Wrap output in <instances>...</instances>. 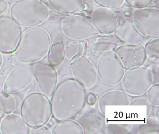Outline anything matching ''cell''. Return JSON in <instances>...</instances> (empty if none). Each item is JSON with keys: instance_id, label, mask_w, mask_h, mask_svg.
<instances>
[{"instance_id": "obj_1", "label": "cell", "mask_w": 159, "mask_h": 134, "mask_svg": "<svg viewBox=\"0 0 159 134\" xmlns=\"http://www.w3.org/2000/svg\"><path fill=\"white\" fill-rule=\"evenodd\" d=\"M86 101L85 89L75 79H69L57 86L52 96V112L58 121L71 119L83 109Z\"/></svg>"}, {"instance_id": "obj_2", "label": "cell", "mask_w": 159, "mask_h": 134, "mask_svg": "<svg viewBox=\"0 0 159 134\" xmlns=\"http://www.w3.org/2000/svg\"><path fill=\"white\" fill-rule=\"evenodd\" d=\"M52 44V37L47 30L39 26L30 28L23 33L14 56L20 63L34 64L48 55Z\"/></svg>"}, {"instance_id": "obj_3", "label": "cell", "mask_w": 159, "mask_h": 134, "mask_svg": "<svg viewBox=\"0 0 159 134\" xmlns=\"http://www.w3.org/2000/svg\"><path fill=\"white\" fill-rule=\"evenodd\" d=\"M51 12L49 7L40 0H20L13 5L10 14L20 26L30 28L45 23Z\"/></svg>"}, {"instance_id": "obj_4", "label": "cell", "mask_w": 159, "mask_h": 134, "mask_svg": "<svg viewBox=\"0 0 159 134\" xmlns=\"http://www.w3.org/2000/svg\"><path fill=\"white\" fill-rule=\"evenodd\" d=\"M20 111L24 121L30 128L44 125L52 115L49 98L37 92L26 97L21 104Z\"/></svg>"}, {"instance_id": "obj_5", "label": "cell", "mask_w": 159, "mask_h": 134, "mask_svg": "<svg viewBox=\"0 0 159 134\" xmlns=\"http://www.w3.org/2000/svg\"><path fill=\"white\" fill-rule=\"evenodd\" d=\"M61 29L64 35L72 41H84L100 35L90 20L78 14L64 18Z\"/></svg>"}, {"instance_id": "obj_6", "label": "cell", "mask_w": 159, "mask_h": 134, "mask_svg": "<svg viewBox=\"0 0 159 134\" xmlns=\"http://www.w3.org/2000/svg\"><path fill=\"white\" fill-rule=\"evenodd\" d=\"M153 82L151 70L142 66L126 70L121 82L125 92L130 96H138L146 93Z\"/></svg>"}, {"instance_id": "obj_7", "label": "cell", "mask_w": 159, "mask_h": 134, "mask_svg": "<svg viewBox=\"0 0 159 134\" xmlns=\"http://www.w3.org/2000/svg\"><path fill=\"white\" fill-rule=\"evenodd\" d=\"M132 20L138 31L146 38L159 37V10L155 7L134 9Z\"/></svg>"}, {"instance_id": "obj_8", "label": "cell", "mask_w": 159, "mask_h": 134, "mask_svg": "<svg viewBox=\"0 0 159 134\" xmlns=\"http://www.w3.org/2000/svg\"><path fill=\"white\" fill-rule=\"evenodd\" d=\"M97 69L103 83L111 86L120 83L125 72L115 51L99 56Z\"/></svg>"}, {"instance_id": "obj_9", "label": "cell", "mask_w": 159, "mask_h": 134, "mask_svg": "<svg viewBox=\"0 0 159 134\" xmlns=\"http://www.w3.org/2000/svg\"><path fill=\"white\" fill-rule=\"evenodd\" d=\"M23 34L22 28L9 17H0V52L13 53Z\"/></svg>"}, {"instance_id": "obj_10", "label": "cell", "mask_w": 159, "mask_h": 134, "mask_svg": "<svg viewBox=\"0 0 159 134\" xmlns=\"http://www.w3.org/2000/svg\"><path fill=\"white\" fill-rule=\"evenodd\" d=\"M34 78L32 66L20 63L7 76L4 83V91L11 94L22 92L31 84Z\"/></svg>"}, {"instance_id": "obj_11", "label": "cell", "mask_w": 159, "mask_h": 134, "mask_svg": "<svg viewBox=\"0 0 159 134\" xmlns=\"http://www.w3.org/2000/svg\"><path fill=\"white\" fill-rule=\"evenodd\" d=\"M71 72L74 79L85 90H89L96 86L98 80L97 69L89 59L84 56L78 57L72 60Z\"/></svg>"}, {"instance_id": "obj_12", "label": "cell", "mask_w": 159, "mask_h": 134, "mask_svg": "<svg viewBox=\"0 0 159 134\" xmlns=\"http://www.w3.org/2000/svg\"><path fill=\"white\" fill-rule=\"evenodd\" d=\"M32 68L40 93L48 98L52 97L58 82L55 69L50 64L40 62L33 64Z\"/></svg>"}, {"instance_id": "obj_13", "label": "cell", "mask_w": 159, "mask_h": 134, "mask_svg": "<svg viewBox=\"0 0 159 134\" xmlns=\"http://www.w3.org/2000/svg\"><path fill=\"white\" fill-rule=\"evenodd\" d=\"M115 52L125 70L142 66L147 58L145 47L141 44L124 43Z\"/></svg>"}, {"instance_id": "obj_14", "label": "cell", "mask_w": 159, "mask_h": 134, "mask_svg": "<svg viewBox=\"0 0 159 134\" xmlns=\"http://www.w3.org/2000/svg\"><path fill=\"white\" fill-rule=\"evenodd\" d=\"M90 21L100 35L114 34L119 25L114 12L111 9L101 7L92 11Z\"/></svg>"}, {"instance_id": "obj_15", "label": "cell", "mask_w": 159, "mask_h": 134, "mask_svg": "<svg viewBox=\"0 0 159 134\" xmlns=\"http://www.w3.org/2000/svg\"><path fill=\"white\" fill-rule=\"evenodd\" d=\"M77 122L81 127L84 134H99L105 128L103 114L95 110L84 113L78 118Z\"/></svg>"}, {"instance_id": "obj_16", "label": "cell", "mask_w": 159, "mask_h": 134, "mask_svg": "<svg viewBox=\"0 0 159 134\" xmlns=\"http://www.w3.org/2000/svg\"><path fill=\"white\" fill-rule=\"evenodd\" d=\"M114 34L124 43L141 44L146 38L137 29L132 20L128 18L119 24Z\"/></svg>"}, {"instance_id": "obj_17", "label": "cell", "mask_w": 159, "mask_h": 134, "mask_svg": "<svg viewBox=\"0 0 159 134\" xmlns=\"http://www.w3.org/2000/svg\"><path fill=\"white\" fill-rule=\"evenodd\" d=\"M123 44L124 43L114 33L101 35L92 44L90 50L92 55L99 57L104 54L115 51Z\"/></svg>"}, {"instance_id": "obj_18", "label": "cell", "mask_w": 159, "mask_h": 134, "mask_svg": "<svg viewBox=\"0 0 159 134\" xmlns=\"http://www.w3.org/2000/svg\"><path fill=\"white\" fill-rule=\"evenodd\" d=\"M29 127L23 117L16 114H7L0 122L2 134H26Z\"/></svg>"}, {"instance_id": "obj_19", "label": "cell", "mask_w": 159, "mask_h": 134, "mask_svg": "<svg viewBox=\"0 0 159 134\" xmlns=\"http://www.w3.org/2000/svg\"><path fill=\"white\" fill-rule=\"evenodd\" d=\"M129 95L120 90H111L102 95L98 100V107L100 111L106 114L107 107L114 106H128L130 103Z\"/></svg>"}, {"instance_id": "obj_20", "label": "cell", "mask_w": 159, "mask_h": 134, "mask_svg": "<svg viewBox=\"0 0 159 134\" xmlns=\"http://www.w3.org/2000/svg\"><path fill=\"white\" fill-rule=\"evenodd\" d=\"M56 11L65 15L77 14L85 10V0H48Z\"/></svg>"}, {"instance_id": "obj_21", "label": "cell", "mask_w": 159, "mask_h": 134, "mask_svg": "<svg viewBox=\"0 0 159 134\" xmlns=\"http://www.w3.org/2000/svg\"><path fill=\"white\" fill-rule=\"evenodd\" d=\"M66 44L63 41H58L52 44L48 53L49 64L53 67L58 66L65 59Z\"/></svg>"}, {"instance_id": "obj_22", "label": "cell", "mask_w": 159, "mask_h": 134, "mask_svg": "<svg viewBox=\"0 0 159 134\" xmlns=\"http://www.w3.org/2000/svg\"><path fill=\"white\" fill-rule=\"evenodd\" d=\"M52 134H84L80 124L71 119L60 121L57 124L52 131Z\"/></svg>"}, {"instance_id": "obj_23", "label": "cell", "mask_w": 159, "mask_h": 134, "mask_svg": "<svg viewBox=\"0 0 159 134\" xmlns=\"http://www.w3.org/2000/svg\"><path fill=\"white\" fill-rule=\"evenodd\" d=\"M17 107V100L13 94L5 92L0 96V111L5 115L13 113Z\"/></svg>"}, {"instance_id": "obj_24", "label": "cell", "mask_w": 159, "mask_h": 134, "mask_svg": "<svg viewBox=\"0 0 159 134\" xmlns=\"http://www.w3.org/2000/svg\"><path fill=\"white\" fill-rule=\"evenodd\" d=\"M85 43L83 41H72L66 45L65 58L72 60L80 56L84 51Z\"/></svg>"}, {"instance_id": "obj_25", "label": "cell", "mask_w": 159, "mask_h": 134, "mask_svg": "<svg viewBox=\"0 0 159 134\" xmlns=\"http://www.w3.org/2000/svg\"><path fill=\"white\" fill-rule=\"evenodd\" d=\"M145 51L147 58L153 61H158L159 60V38L151 39L145 45Z\"/></svg>"}, {"instance_id": "obj_26", "label": "cell", "mask_w": 159, "mask_h": 134, "mask_svg": "<svg viewBox=\"0 0 159 134\" xmlns=\"http://www.w3.org/2000/svg\"><path fill=\"white\" fill-rule=\"evenodd\" d=\"M147 99L150 104L159 107V84L157 83L152 86L147 91Z\"/></svg>"}, {"instance_id": "obj_27", "label": "cell", "mask_w": 159, "mask_h": 134, "mask_svg": "<svg viewBox=\"0 0 159 134\" xmlns=\"http://www.w3.org/2000/svg\"><path fill=\"white\" fill-rule=\"evenodd\" d=\"M96 4L101 7L109 9L120 8L124 4L125 0H93Z\"/></svg>"}, {"instance_id": "obj_28", "label": "cell", "mask_w": 159, "mask_h": 134, "mask_svg": "<svg viewBox=\"0 0 159 134\" xmlns=\"http://www.w3.org/2000/svg\"><path fill=\"white\" fill-rule=\"evenodd\" d=\"M154 0H125L133 9L145 8L150 5Z\"/></svg>"}, {"instance_id": "obj_29", "label": "cell", "mask_w": 159, "mask_h": 134, "mask_svg": "<svg viewBox=\"0 0 159 134\" xmlns=\"http://www.w3.org/2000/svg\"><path fill=\"white\" fill-rule=\"evenodd\" d=\"M106 130L109 131V133H124L128 131V127H126V125H108L106 127Z\"/></svg>"}, {"instance_id": "obj_30", "label": "cell", "mask_w": 159, "mask_h": 134, "mask_svg": "<svg viewBox=\"0 0 159 134\" xmlns=\"http://www.w3.org/2000/svg\"><path fill=\"white\" fill-rule=\"evenodd\" d=\"M30 131V134H52V131L51 129L44 125L39 127L31 128Z\"/></svg>"}, {"instance_id": "obj_31", "label": "cell", "mask_w": 159, "mask_h": 134, "mask_svg": "<svg viewBox=\"0 0 159 134\" xmlns=\"http://www.w3.org/2000/svg\"><path fill=\"white\" fill-rule=\"evenodd\" d=\"M86 100L87 103L90 106H94L97 101V96L93 93H90L87 95L86 97Z\"/></svg>"}, {"instance_id": "obj_32", "label": "cell", "mask_w": 159, "mask_h": 134, "mask_svg": "<svg viewBox=\"0 0 159 134\" xmlns=\"http://www.w3.org/2000/svg\"><path fill=\"white\" fill-rule=\"evenodd\" d=\"M9 7V2L7 0H0V17L6 12Z\"/></svg>"}, {"instance_id": "obj_33", "label": "cell", "mask_w": 159, "mask_h": 134, "mask_svg": "<svg viewBox=\"0 0 159 134\" xmlns=\"http://www.w3.org/2000/svg\"><path fill=\"white\" fill-rule=\"evenodd\" d=\"M4 63V57L3 54L0 52V70L2 69Z\"/></svg>"}, {"instance_id": "obj_34", "label": "cell", "mask_w": 159, "mask_h": 134, "mask_svg": "<svg viewBox=\"0 0 159 134\" xmlns=\"http://www.w3.org/2000/svg\"><path fill=\"white\" fill-rule=\"evenodd\" d=\"M158 116H159V109H158V107H157V114H156V119H157V122L159 123V118H158Z\"/></svg>"}, {"instance_id": "obj_35", "label": "cell", "mask_w": 159, "mask_h": 134, "mask_svg": "<svg viewBox=\"0 0 159 134\" xmlns=\"http://www.w3.org/2000/svg\"><path fill=\"white\" fill-rule=\"evenodd\" d=\"M2 93H3V89H2L1 85L0 84V96L2 94Z\"/></svg>"}, {"instance_id": "obj_36", "label": "cell", "mask_w": 159, "mask_h": 134, "mask_svg": "<svg viewBox=\"0 0 159 134\" xmlns=\"http://www.w3.org/2000/svg\"><path fill=\"white\" fill-rule=\"evenodd\" d=\"M12 1H20V0H12Z\"/></svg>"}, {"instance_id": "obj_37", "label": "cell", "mask_w": 159, "mask_h": 134, "mask_svg": "<svg viewBox=\"0 0 159 134\" xmlns=\"http://www.w3.org/2000/svg\"><path fill=\"white\" fill-rule=\"evenodd\" d=\"M0 134H2L1 132V131H0Z\"/></svg>"}, {"instance_id": "obj_38", "label": "cell", "mask_w": 159, "mask_h": 134, "mask_svg": "<svg viewBox=\"0 0 159 134\" xmlns=\"http://www.w3.org/2000/svg\"><path fill=\"white\" fill-rule=\"evenodd\" d=\"M1 111H0V114H1Z\"/></svg>"}]
</instances>
